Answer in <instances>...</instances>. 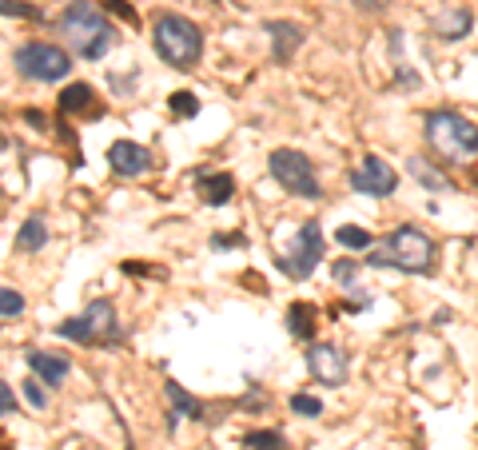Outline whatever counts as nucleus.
<instances>
[{
	"label": "nucleus",
	"instance_id": "obj_1",
	"mask_svg": "<svg viewBox=\"0 0 478 450\" xmlns=\"http://www.w3.org/2000/svg\"><path fill=\"white\" fill-rule=\"evenodd\" d=\"M367 268H391L407 275H430L438 268V247L419 227H394L379 247H367L363 255Z\"/></svg>",
	"mask_w": 478,
	"mask_h": 450
},
{
	"label": "nucleus",
	"instance_id": "obj_2",
	"mask_svg": "<svg viewBox=\"0 0 478 450\" xmlns=\"http://www.w3.org/2000/svg\"><path fill=\"white\" fill-rule=\"evenodd\" d=\"M60 32L80 60H104L116 49V24L92 0H72L60 13Z\"/></svg>",
	"mask_w": 478,
	"mask_h": 450
},
{
	"label": "nucleus",
	"instance_id": "obj_3",
	"mask_svg": "<svg viewBox=\"0 0 478 450\" xmlns=\"http://www.w3.org/2000/svg\"><path fill=\"white\" fill-rule=\"evenodd\" d=\"M422 136H427L430 152L447 163H471L478 155V124L466 120L463 112H450V108H435L422 120Z\"/></svg>",
	"mask_w": 478,
	"mask_h": 450
},
{
	"label": "nucleus",
	"instance_id": "obj_4",
	"mask_svg": "<svg viewBox=\"0 0 478 450\" xmlns=\"http://www.w3.org/2000/svg\"><path fill=\"white\" fill-rule=\"evenodd\" d=\"M152 44H155V57L180 72H191L199 57H204V32H199L196 21H188L180 13H164L152 24Z\"/></svg>",
	"mask_w": 478,
	"mask_h": 450
},
{
	"label": "nucleus",
	"instance_id": "obj_5",
	"mask_svg": "<svg viewBox=\"0 0 478 450\" xmlns=\"http://www.w3.org/2000/svg\"><path fill=\"white\" fill-rule=\"evenodd\" d=\"M60 335L72 339L80 347H108L120 339V323H116V307L112 299H92L76 319H64Z\"/></svg>",
	"mask_w": 478,
	"mask_h": 450
},
{
	"label": "nucleus",
	"instance_id": "obj_6",
	"mask_svg": "<svg viewBox=\"0 0 478 450\" xmlns=\"http://www.w3.org/2000/svg\"><path fill=\"white\" fill-rule=\"evenodd\" d=\"M268 168H271V180L279 183L288 196L323 199V183H319V176H315V163H311L303 152H296V148H275L268 155Z\"/></svg>",
	"mask_w": 478,
	"mask_h": 450
},
{
	"label": "nucleus",
	"instance_id": "obj_7",
	"mask_svg": "<svg viewBox=\"0 0 478 450\" xmlns=\"http://www.w3.org/2000/svg\"><path fill=\"white\" fill-rule=\"evenodd\" d=\"M13 64L24 80H36V84H52V80H64L72 72V57L60 49V44H49V40L21 44Z\"/></svg>",
	"mask_w": 478,
	"mask_h": 450
},
{
	"label": "nucleus",
	"instance_id": "obj_8",
	"mask_svg": "<svg viewBox=\"0 0 478 450\" xmlns=\"http://www.w3.org/2000/svg\"><path fill=\"white\" fill-rule=\"evenodd\" d=\"M319 260H323V227H319V219H307V224L296 232L291 251L279 255L275 263H279L291 279H311V271L319 268Z\"/></svg>",
	"mask_w": 478,
	"mask_h": 450
},
{
	"label": "nucleus",
	"instance_id": "obj_9",
	"mask_svg": "<svg viewBox=\"0 0 478 450\" xmlns=\"http://www.w3.org/2000/svg\"><path fill=\"white\" fill-rule=\"evenodd\" d=\"M394 188H399V172L383 155H363V163L351 172V191H358V196L387 199Z\"/></svg>",
	"mask_w": 478,
	"mask_h": 450
},
{
	"label": "nucleus",
	"instance_id": "obj_10",
	"mask_svg": "<svg viewBox=\"0 0 478 450\" xmlns=\"http://www.w3.org/2000/svg\"><path fill=\"white\" fill-rule=\"evenodd\" d=\"M307 371H311V379L323 383V387H343L347 375H351V359H347V351L335 343H311Z\"/></svg>",
	"mask_w": 478,
	"mask_h": 450
},
{
	"label": "nucleus",
	"instance_id": "obj_11",
	"mask_svg": "<svg viewBox=\"0 0 478 450\" xmlns=\"http://www.w3.org/2000/svg\"><path fill=\"white\" fill-rule=\"evenodd\" d=\"M108 168L124 180H136L152 168V152L136 140H116V144H108Z\"/></svg>",
	"mask_w": 478,
	"mask_h": 450
},
{
	"label": "nucleus",
	"instance_id": "obj_12",
	"mask_svg": "<svg viewBox=\"0 0 478 450\" xmlns=\"http://www.w3.org/2000/svg\"><path fill=\"white\" fill-rule=\"evenodd\" d=\"M268 36H271V57L275 64H291V57L303 49L307 29L296 21H268Z\"/></svg>",
	"mask_w": 478,
	"mask_h": 450
},
{
	"label": "nucleus",
	"instance_id": "obj_13",
	"mask_svg": "<svg viewBox=\"0 0 478 450\" xmlns=\"http://www.w3.org/2000/svg\"><path fill=\"white\" fill-rule=\"evenodd\" d=\"M196 191L208 207H224V204H232V196H235V180L227 176V172H199Z\"/></svg>",
	"mask_w": 478,
	"mask_h": 450
},
{
	"label": "nucleus",
	"instance_id": "obj_14",
	"mask_svg": "<svg viewBox=\"0 0 478 450\" xmlns=\"http://www.w3.org/2000/svg\"><path fill=\"white\" fill-rule=\"evenodd\" d=\"M471 29H474L471 8H447V13H438L435 21H430V32H435L438 40H463V36H471Z\"/></svg>",
	"mask_w": 478,
	"mask_h": 450
},
{
	"label": "nucleus",
	"instance_id": "obj_15",
	"mask_svg": "<svg viewBox=\"0 0 478 450\" xmlns=\"http://www.w3.org/2000/svg\"><path fill=\"white\" fill-rule=\"evenodd\" d=\"M29 366H32V375L40 383H49V387H60L64 379H68V371H72V363L64 359V355H52V351H29Z\"/></svg>",
	"mask_w": 478,
	"mask_h": 450
},
{
	"label": "nucleus",
	"instance_id": "obj_16",
	"mask_svg": "<svg viewBox=\"0 0 478 450\" xmlns=\"http://www.w3.org/2000/svg\"><path fill=\"white\" fill-rule=\"evenodd\" d=\"M60 112L64 116H100V104H96V88L92 84H68L60 92Z\"/></svg>",
	"mask_w": 478,
	"mask_h": 450
},
{
	"label": "nucleus",
	"instance_id": "obj_17",
	"mask_svg": "<svg viewBox=\"0 0 478 450\" xmlns=\"http://www.w3.org/2000/svg\"><path fill=\"white\" fill-rule=\"evenodd\" d=\"M407 172L415 176L427 191H455V183H450V176L438 163H430L427 155H407Z\"/></svg>",
	"mask_w": 478,
	"mask_h": 450
},
{
	"label": "nucleus",
	"instance_id": "obj_18",
	"mask_svg": "<svg viewBox=\"0 0 478 450\" xmlns=\"http://www.w3.org/2000/svg\"><path fill=\"white\" fill-rule=\"evenodd\" d=\"M319 327V307L315 303H291L288 307V331L299 339V343H311Z\"/></svg>",
	"mask_w": 478,
	"mask_h": 450
},
{
	"label": "nucleus",
	"instance_id": "obj_19",
	"mask_svg": "<svg viewBox=\"0 0 478 450\" xmlns=\"http://www.w3.org/2000/svg\"><path fill=\"white\" fill-rule=\"evenodd\" d=\"M44 243H49V224L40 216H29L16 232V251H40Z\"/></svg>",
	"mask_w": 478,
	"mask_h": 450
},
{
	"label": "nucleus",
	"instance_id": "obj_20",
	"mask_svg": "<svg viewBox=\"0 0 478 450\" xmlns=\"http://www.w3.org/2000/svg\"><path fill=\"white\" fill-rule=\"evenodd\" d=\"M164 394H168V402H172V410H176V415L204 419V402H199L196 394H188V391H183L180 383H168V387H164Z\"/></svg>",
	"mask_w": 478,
	"mask_h": 450
},
{
	"label": "nucleus",
	"instance_id": "obj_21",
	"mask_svg": "<svg viewBox=\"0 0 478 450\" xmlns=\"http://www.w3.org/2000/svg\"><path fill=\"white\" fill-rule=\"evenodd\" d=\"M335 243L347 247V251H367V247H375V235L367 232V227L347 224V227H339V232H335Z\"/></svg>",
	"mask_w": 478,
	"mask_h": 450
},
{
	"label": "nucleus",
	"instance_id": "obj_22",
	"mask_svg": "<svg viewBox=\"0 0 478 450\" xmlns=\"http://www.w3.org/2000/svg\"><path fill=\"white\" fill-rule=\"evenodd\" d=\"M243 446H247V450H291L288 438H283L279 430H247V435H243Z\"/></svg>",
	"mask_w": 478,
	"mask_h": 450
},
{
	"label": "nucleus",
	"instance_id": "obj_23",
	"mask_svg": "<svg viewBox=\"0 0 478 450\" xmlns=\"http://www.w3.org/2000/svg\"><path fill=\"white\" fill-rule=\"evenodd\" d=\"M363 263L358 260H335V268H331V275H335V287H343V291H355V275Z\"/></svg>",
	"mask_w": 478,
	"mask_h": 450
},
{
	"label": "nucleus",
	"instance_id": "obj_24",
	"mask_svg": "<svg viewBox=\"0 0 478 450\" xmlns=\"http://www.w3.org/2000/svg\"><path fill=\"white\" fill-rule=\"evenodd\" d=\"M168 108H172V116H180V120H191V116L199 112V100H196V92H176V96L168 100Z\"/></svg>",
	"mask_w": 478,
	"mask_h": 450
},
{
	"label": "nucleus",
	"instance_id": "obj_25",
	"mask_svg": "<svg viewBox=\"0 0 478 450\" xmlns=\"http://www.w3.org/2000/svg\"><path fill=\"white\" fill-rule=\"evenodd\" d=\"M291 410L303 419H319L323 415V402L315 399V394H307V391H299V394H291Z\"/></svg>",
	"mask_w": 478,
	"mask_h": 450
},
{
	"label": "nucleus",
	"instance_id": "obj_26",
	"mask_svg": "<svg viewBox=\"0 0 478 450\" xmlns=\"http://www.w3.org/2000/svg\"><path fill=\"white\" fill-rule=\"evenodd\" d=\"M24 315V296L13 287H0V319H16Z\"/></svg>",
	"mask_w": 478,
	"mask_h": 450
},
{
	"label": "nucleus",
	"instance_id": "obj_27",
	"mask_svg": "<svg viewBox=\"0 0 478 450\" xmlns=\"http://www.w3.org/2000/svg\"><path fill=\"white\" fill-rule=\"evenodd\" d=\"M0 16H24V21H40V8L29 0H0Z\"/></svg>",
	"mask_w": 478,
	"mask_h": 450
},
{
	"label": "nucleus",
	"instance_id": "obj_28",
	"mask_svg": "<svg viewBox=\"0 0 478 450\" xmlns=\"http://www.w3.org/2000/svg\"><path fill=\"white\" fill-rule=\"evenodd\" d=\"M24 399H29L36 410L49 407V394H44V383L40 379H24Z\"/></svg>",
	"mask_w": 478,
	"mask_h": 450
},
{
	"label": "nucleus",
	"instance_id": "obj_29",
	"mask_svg": "<svg viewBox=\"0 0 478 450\" xmlns=\"http://www.w3.org/2000/svg\"><path fill=\"white\" fill-rule=\"evenodd\" d=\"M104 8H108V13H116L120 21H128V24L136 21V8H132V4H124V0H104Z\"/></svg>",
	"mask_w": 478,
	"mask_h": 450
},
{
	"label": "nucleus",
	"instance_id": "obj_30",
	"mask_svg": "<svg viewBox=\"0 0 478 450\" xmlns=\"http://www.w3.org/2000/svg\"><path fill=\"white\" fill-rule=\"evenodd\" d=\"M16 410V391L8 383H0V415H13Z\"/></svg>",
	"mask_w": 478,
	"mask_h": 450
},
{
	"label": "nucleus",
	"instance_id": "obj_31",
	"mask_svg": "<svg viewBox=\"0 0 478 450\" xmlns=\"http://www.w3.org/2000/svg\"><path fill=\"white\" fill-rule=\"evenodd\" d=\"M211 243H216L219 251H224V247H247V240H243V235H216V240H211Z\"/></svg>",
	"mask_w": 478,
	"mask_h": 450
},
{
	"label": "nucleus",
	"instance_id": "obj_32",
	"mask_svg": "<svg viewBox=\"0 0 478 450\" xmlns=\"http://www.w3.org/2000/svg\"><path fill=\"white\" fill-rule=\"evenodd\" d=\"M358 8H371V13H383V8H387V0H355Z\"/></svg>",
	"mask_w": 478,
	"mask_h": 450
},
{
	"label": "nucleus",
	"instance_id": "obj_33",
	"mask_svg": "<svg viewBox=\"0 0 478 450\" xmlns=\"http://www.w3.org/2000/svg\"><path fill=\"white\" fill-rule=\"evenodd\" d=\"M128 450H136V446H128Z\"/></svg>",
	"mask_w": 478,
	"mask_h": 450
}]
</instances>
